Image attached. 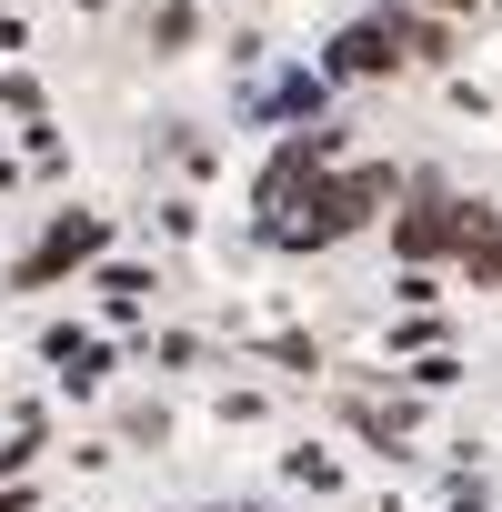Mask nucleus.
<instances>
[{"label": "nucleus", "mask_w": 502, "mask_h": 512, "mask_svg": "<svg viewBox=\"0 0 502 512\" xmlns=\"http://www.w3.org/2000/svg\"><path fill=\"white\" fill-rule=\"evenodd\" d=\"M402 181L412 171H392V161H342L282 231H272V251H332V241H352V231H372V221H392V201H402Z\"/></svg>", "instance_id": "nucleus-1"}, {"label": "nucleus", "mask_w": 502, "mask_h": 512, "mask_svg": "<svg viewBox=\"0 0 502 512\" xmlns=\"http://www.w3.org/2000/svg\"><path fill=\"white\" fill-rule=\"evenodd\" d=\"M462 221H472V191H462L452 171H412L402 201H392V251H402V272L462 262Z\"/></svg>", "instance_id": "nucleus-2"}, {"label": "nucleus", "mask_w": 502, "mask_h": 512, "mask_svg": "<svg viewBox=\"0 0 502 512\" xmlns=\"http://www.w3.org/2000/svg\"><path fill=\"white\" fill-rule=\"evenodd\" d=\"M342 171V121H312V131H282L272 141V161H262V181H251V211H262V241L322 191Z\"/></svg>", "instance_id": "nucleus-3"}, {"label": "nucleus", "mask_w": 502, "mask_h": 512, "mask_svg": "<svg viewBox=\"0 0 502 512\" xmlns=\"http://www.w3.org/2000/svg\"><path fill=\"white\" fill-rule=\"evenodd\" d=\"M81 262H111V211H51V231L11 262V292H41V282H61Z\"/></svg>", "instance_id": "nucleus-4"}, {"label": "nucleus", "mask_w": 502, "mask_h": 512, "mask_svg": "<svg viewBox=\"0 0 502 512\" xmlns=\"http://www.w3.org/2000/svg\"><path fill=\"white\" fill-rule=\"evenodd\" d=\"M41 352H51V372H61V392H101L111 382V342H91V332H41Z\"/></svg>", "instance_id": "nucleus-5"}, {"label": "nucleus", "mask_w": 502, "mask_h": 512, "mask_svg": "<svg viewBox=\"0 0 502 512\" xmlns=\"http://www.w3.org/2000/svg\"><path fill=\"white\" fill-rule=\"evenodd\" d=\"M462 282L502 292V201H472V221H462Z\"/></svg>", "instance_id": "nucleus-6"}, {"label": "nucleus", "mask_w": 502, "mask_h": 512, "mask_svg": "<svg viewBox=\"0 0 502 512\" xmlns=\"http://www.w3.org/2000/svg\"><path fill=\"white\" fill-rule=\"evenodd\" d=\"M141 292H151V272H141V262H101V302H111V322H131V312H141Z\"/></svg>", "instance_id": "nucleus-7"}, {"label": "nucleus", "mask_w": 502, "mask_h": 512, "mask_svg": "<svg viewBox=\"0 0 502 512\" xmlns=\"http://www.w3.org/2000/svg\"><path fill=\"white\" fill-rule=\"evenodd\" d=\"M31 462H41V412L11 422V442H0V482H31Z\"/></svg>", "instance_id": "nucleus-8"}, {"label": "nucleus", "mask_w": 502, "mask_h": 512, "mask_svg": "<svg viewBox=\"0 0 502 512\" xmlns=\"http://www.w3.org/2000/svg\"><path fill=\"white\" fill-rule=\"evenodd\" d=\"M201 41V11H191V0H161V11H151V51H191Z\"/></svg>", "instance_id": "nucleus-9"}, {"label": "nucleus", "mask_w": 502, "mask_h": 512, "mask_svg": "<svg viewBox=\"0 0 502 512\" xmlns=\"http://www.w3.org/2000/svg\"><path fill=\"white\" fill-rule=\"evenodd\" d=\"M392 352H402V362H422V352H452V332H442V312H412V322L392 332Z\"/></svg>", "instance_id": "nucleus-10"}, {"label": "nucleus", "mask_w": 502, "mask_h": 512, "mask_svg": "<svg viewBox=\"0 0 502 512\" xmlns=\"http://www.w3.org/2000/svg\"><path fill=\"white\" fill-rule=\"evenodd\" d=\"M262 362H282V372H322V342H312V332H262Z\"/></svg>", "instance_id": "nucleus-11"}, {"label": "nucleus", "mask_w": 502, "mask_h": 512, "mask_svg": "<svg viewBox=\"0 0 502 512\" xmlns=\"http://www.w3.org/2000/svg\"><path fill=\"white\" fill-rule=\"evenodd\" d=\"M402 382L412 392H452L462 382V352H422V362H402Z\"/></svg>", "instance_id": "nucleus-12"}, {"label": "nucleus", "mask_w": 502, "mask_h": 512, "mask_svg": "<svg viewBox=\"0 0 502 512\" xmlns=\"http://www.w3.org/2000/svg\"><path fill=\"white\" fill-rule=\"evenodd\" d=\"M292 482H302V492H332V482H342V462H332L322 442H302V452H292Z\"/></svg>", "instance_id": "nucleus-13"}, {"label": "nucleus", "mask_w": 502, "mask_h": 512, "mask_svg": "<svg viewBox=\"0 0 502 512\" xmlns=\"http://www.w3.org/2000/svg\"><path fill=\"white\" fill-rule=\"evenodd\" d=\"M121 432H131V442H151V452H161V442H171V412H161V402H131V412H121Z\"/></svg>", "instance_id": "nucleus-14"}, {"label": "nucleus", "mask_w": 502, "mask_h": 512, "mask_svg": "<svg viewBox=\"0 0 502 512\" xmlns=\"http://www.w3.org/2000/svg\"><path fill=\"white\" fill-rule=\"evenodd\" d=\"M0 111H21V121H41V81H31V71H0Z\"/></svg>", "instance_id": "nucleus-15"}, {"label": "nucleus", "mask_w": 502, "mask_h": 512, "mask_svg": "<svg viewBox=\"0 0 502 512\" xmlns=\"http://www.w3.org/2000/svg\"><path fill=\"white\" fill-rule=\"evenodd\" d=\"M452 512H492V492L482 482H452Z\"/></svg>", "instance_id": "nucleus-16"}, {"label": "nucleus", "mask_w": 502, "mask_h": 512, "mask_svg": "<svg viewBox=\"0 0 502 512\" xmlns=\"http://www.w3.org/2000/svg\"><path fill=\"white\" fill-rule=\"evenodd\" d=\"M412 11H432V21H462V11H482V0H412Z\"/></svg>", "instance_id": "nucleus-17"}, {"label": "nucleus", "mask_w": 502, "mask_h": 512, "mask_svg": "<svg viewBox=\"0 0 502 512\" xmlns=\"http://www.w3.org/2000/svg\"><path fill=\"white\" fill-rule=\"evenodd\" d=\"M31 502H41L31 482H0V512H31Z\"/></svg>", "instance_id": "nucleus-18"}, {"label": "nucleus", "mask_w": 502, "mask_h": 512, "mask_svg": "<svg viewBox=\"0 0 502 512\" xmlns=\"http://www.w3.org/2000/svg\"><path fill=\"white\" fill-rule=\"evenodd\" d=\"M0 51H21V21H11V11H0Z\"/></svg>", "instance_id": "nucleus-19"}, {"label": "nucleus", "mask_w": 502, "mask_h": 512, "mask_svg": "<svg viewBox=\"0 0 502 512\" xmlns=\"http://www.w3.org/2000/svg\"><path fill=\"white\" fill-rule=\"evenodd\" d=\"M211 512H262V502H211Z\"/></svg>", "instance_id": "nucleus-20"}]
</instances>
